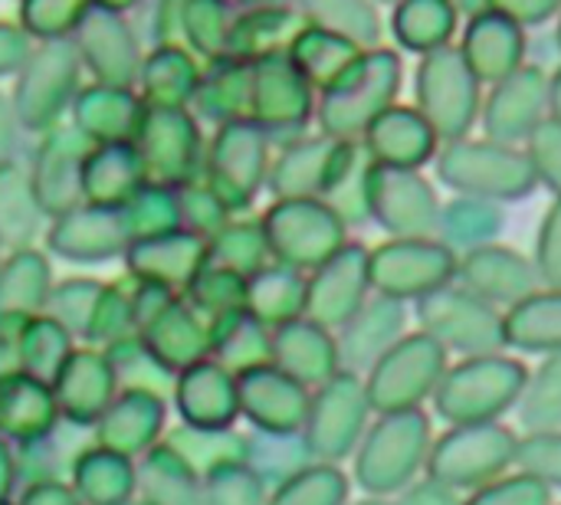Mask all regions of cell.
I'll use <instances>...</instances> for the list:
<instances>
[{
    "mask_svg": "<svg viewBox=\"0 0 561 505\" xmlns=\"http://www.w3.org/2000/svg\"><path fill=\"white\" fill-rule=\"evenodd\" d=\"M463 505H552V490L539 483L536 477L513 470L503 473L500 480L467 493Z\"/></svg>",
    "mask_w": 561,
    "mask_h": 505,
    "instance_id": "cell-49",
    "label": "cell"
},
{
    "mask_svg": "<svg viewBox=\"0 0 561 505\" xmlns=\"http://www.w3.org/2000/svg\"><path fill=\"white\" fill-rule=\"evenodd\" d=\"M526 381V361L506 352L473 355L447 368L431 404L437 417L447 424H490L516 411Z\"/></svg>",
    "mask_w": 561,
    "mask_h": 505,
    "instance_id": "cell-3",
    "label": "cell"
},
{
    "mask_svg": "<svg viewBox=\"0 0 561 505\" xmlns=\"http://www.w3.org/2000/svg\"><path fill=\"white\" fill-rule=\"evenodd\" d=\"M457 49L463 53L477 79L483 85H493L526 62V26L486 7L467 16Z\"/></svg>",
    "mask_w": 561,
    "mask_h": 505,
    "instance_id": "cell-21",
    "label": "cell"
},
{
    "mask_svg": "<svg viewBox=\"0 0 561 505\" xmlns=\"http://www.w3.org/2000/svg\"><path fill=\"white\" fill-rule=\"evenodd\" d=\"M20 371V355H16V338L0 332V378Z\"/></svg>",
    "mask_w": 561,
    "mask_h": 505,
    "instance_id": "cell-56",
    "label": "cell"
},
{
    "mask_svg": "<svg viewBox=\"0 0 561 505\" xmlns=\"http://www.w3.org/2000/svg\"><path fill=\"white\" fill-rule=\"evenodd\" d=\"M207 243L194 233L161 237L141 250V273L158 283H191L207 266Z\"/></svg>",
    "mask_w": 561,
    "mask_h": 505,
    "instance_id": "cell-42",
    "label": "cell"
},
{
    "mask_svg": "<svg viewBox=\"0 0 561 505\" xmlns=\"http://www.w3.org/2000/svg\"><path fill=\"white\" fill-rule=\"evenodd\" d=\"M450 3L457 7V13H460V16H473V13L486 10V0H450Z\"/></svg>",
    "mask_w": 561,
    "mask_h": 505,
    "instance_id": "cell-58",
    "label": "cell"
},
{
    "mask_svg": "<svg viewBox=\"0 0 561 505\" xmlns=\"http://www.w3.org/2000/svg\"><path fill=\"white\" fill-rule=\"evenodd\" d=\"M247 312L256 315L270 329L302 319L306 315V273L283 266L276 260L266 263L247 279Z\"/></svg>",
    "mask_w": 561,
    "mask_h": 505,
    "instance_id": "cell-33",
    "label": "cell"
},
{
    "mask_svg": "<svg viewBox=\"0 0 561 505\" xmlns=\"http://www.w3.org/2000/svg\"><path fill=\"white\" fill-rule=\"evenodd\" d=\"M191 302L197 312L207 315V322L217 315L247 309V279L210 263L191 279Z\"/></svg>",
    "mask_w": 561,
    "mask_h": 505,
    "instance_id": "cell-46",
    "label": "cell"
},
{
    "mask_svg": "<svg viewBox=\"0 0 561 505\" xmlns=\"http://www.w3.org/2000/svg\"><path fill=\"white\" fill-rule=\"evenodd\" d=\"M457 283L486 299L496 309H513L536 289H542L533 256L506 243H486L457 256Z\"/></svg>",
    "mask_w": 561,
    "mask_h": 505,
    "instance_id": "cell-16",
    "label": "cell"
},
{
    "mask_svg": "<svg viewBox=\"0 0 561 505\" xmlns=\"http://www.w3.org/2000/svg\"><path fill=\"white\" fill-rule=\"evenodd\" d=\"M16 355H20V371L53 385V378L72 355L69 332L59 322H30L16 338Z\"/></svg>",
    "mask_w": 561,
    "mask_h": 505,
    "instance_id": "cell-44",
    "label": "cell"
},
{
    "mask_svg": "<svg viewBox=\"0 0 561 505\" xmlns=\"http://www.w3.org/2000/svg\"><path fill=\"white\" fill-rule=\"evenodd\" d=\"M371 401L365 391V378L355 371H339L332 381L312 391L309 414L302 424V437L319 463H345L358 450L368 424Z\"/></svg>",
    "mask_w": 561,
    "mask_h": 505,
    "instance_id": "cell-10",
    "label": "cell"
},
{
    "mask_svg": "<svg viewBox=\"0 0 561 505\" xmlns=\"http://www.w3.org/2000/svg\"><path fill=\"white\" fill-rule=\"evenodd\" d=\"M434 171L440 184H447L454 194L463 197H483L496 204H516L526 200L539 181L533 174V164L526 158L523 145H506L493 138H460L440 145L434 158Z\"/></svg>",
    "mask_w": 561,
    "mask_h": 505,
    "instance_id": "cell-4",
    "label": "cell"
},
{
    "mask_svg": "<svg viewBox=\"0 0 561 505\" xmlns=\"http://www.w3.org/2000/svg\"><path fill=\"white\" fill-rule=\"evenodd\" d=\"M108 365L115 371L118 391H154L168 394L174 388V375L151 355L141 338H122L108 345Z\"/></svg>",
    "mask_w": 561,
    "mask_h": 505,
    "instance_id": "cell-43",
    "label": "cell"
},
{
    "mask_svg": "<svg viewBox=\"0 0 561 505\" xmlns=\"http://www.w3.org/2000/svg\"><path fill=\"white\" fill-rule=\"evenodd\" d=\"M516 470L536 477L552 493L561 490V431L523 434L516 447Z\"/></svg>",
    "mask_w": 561,
    "mask_h": 505,
    "instance_id": "cell-48",
    "label": "cell"
},
{
    "mask_svg": "<svg viewBox=\"0 0 561 505\" xmlns=\"http://www.w3.org/2000/svg\"><path fill=\"white\" fill-rule=\"evenodd\" d=\"M549 115V72L542 66L523 62L506 79L493 82L483 95L480 125L483 135L506 145H523L536 125Z\"/></svg>",
    "mask_w": 561,
    "mask_h": 505,
    "instance_id": "cell-15",
    "label": "cell"
},
{
    "mask_svg": "<svg viewBox=\"0 0 561 505\" xmlns=\"http://www.w3.org/2000/svg\"><path fill=\"white\" fill-rule=\"evenodd\" d=\"M440 197L424 171L414 168H368V220L378 223L391 240L437 237Z\"/></svg>",
    "mask_w": 561,
    "mask_h": 505,
    "instance_id": "cell-11",
    "label": "cell"
},
{
    "mask_svg": "<svg viewBox=\"0 0 561 505\" xmlns=\"http://www.w3.org/2000/svg\"><path fill=\"white\" fill-rule=\"evenodd\" d=\"M556 43H559V53H561V13H559V26H556Z\"/></svg>",
    "mask_w": 561,
    "mask_h": 505,
    "instance_id": "cell-60",
    "label": "cell"
},
{
    "mask_svg": "<svg viewBox=\"0 0 561 505\" xmlns=\"http://www.w3.org/2000/svg\"><path fill=\"white\" fill-rule=\"evenodd\" d=\"M171 398H174V408L187 427L227 431L240 417L237 375L227 371L214 358H204V361L184 368L174 378Z\"/></svg>",
    "mask_w": 561,
    "mask_h": 505,
    "instance_id": "cell-18",
    "label": "cell"
},
{
    "mask_svg": "<svg viewBox=\"0 0 561 505\" xmlns=\"http://www.w3.org/2000/svg\"><path fill=\"white\" fill-rule=\"evenodd\" d=\"M69 483L85 505H122L138 493V467L131 457L92 444L79 450Z\"/></svg>",
    "mask_w": 561,
    "mask_h": 505,
    "instance_id": "cell-29",
    "label": "cell"
},
{
    "mask_svg": "<svg viewBox=\"0 0 561 505\" xmlns=\"http://www.w3.org/2000/svg\"><path fill=\"white\" fill-rule=\"evenodd\" d=\"M358 141L375 164L414 168V171H424V164H431L440 151V138L431 128V122L414 105H401V102L385 108Z\"/></svg>",
    "mask_w": 561,
    "mask_h": 505,
    "instance_id": "cell-19",
    "label": "cell"
},
{
    "mask_svg": "<svg viewBox=\"0 0 561 505\" xmlns=\"http://www.w3.org/2000/svg\"><path fill=\"white\" fill-rule=\"evenodd\" d=\"M404 82V66L398 49L391 46H368L362 49L348 69L319 89L316 118L319 131L345 141H358L365 128L398 102Z\"/></svg>",
    "mask_w": 561,
    "mask_h": 505,
    "instance_id": "cell-1",
    "label": "cell"
},
{
    "mask_svg": "<svg viewBox=\"0 0 561 505\" xmlns=\"http://www.w3.org/2000/svg\"><path fill=\"white\" fill-rule=\"evenodd\" d=\"M122 505H148V503H141V500H128V503H122Z\"/></svg>",
    "mask_w": 561,
    "mask_h": 505,
    "instance_id": "cell-61",
    "label": "cell"
},
{
    "mask_svg": "<svg viewBox=\"0 0 561 505\" xmlns=\"http://www.w3.org/2000/svg\"><path fill=\"white\" fill-rule=\"evenodd\" d=\"M0 505H16V503H10V500H3V503H0Z\"/></svg>",
    "mask_w": 561,
    "mask_h": 505,
    "instance_id": "cell-63",
    "label": "cell"
},
{
    "mask_svg": "<svg viewBox=\"0 0 561 505\" xmlns=\"http://www.w3.org/2000/svg\"><path fill=\"white\" fill-rule=\"evenodd\" d=\"M53 394L59 404V417L66 424L95 427V421L118 394V381L105 355L72 352L59 368V375L53 378Z\"/></svg>",
    "mask_w": 561,
    "mask_h": 505,
    "instance_id": "cell-24",
    "label": "cell"
},
{
    "mask_svg": "<svg viewBox=\"0 0 561 505\" xmlns=\"http://www.w3.org/2000/svg\"><path fill=\"white\" fill-rule=\"evenodd\" d=\"M210 358L227 371L243 375L273 361V329L247 309L210 319Z\"/></svg>",
    "mask_w": 561,
    "mask_h": 505,
    "instance_id": "cell-31",
    "label": "cell"
},
{
    "mask_svg": "<svg viewBox=\"0 0 561 505\" xmlns=\"http://www.w3.org/2000/svg\"><path fill=\"white\" fill-rule=\"evenodd\" d=\"M404 335H408V302L371 292L368 302L335 332L342 371L365 375Z\"/></svg>",
    "mask_w": 561,
    "mask_h": 505,
    "instance_id": "cell-20",
    "label": "cell"
},
{
    "mask_svg": "<svg viewBox=\"0 0 561 505\" xmlns=\"http://www.w3.org/2000/svg\"><path fill=\"white\" fill-rule=\"evenodd\" d=\"M358 53H362L358 43H352L339 33H329L322 26H312V23H302L299 33L293 36V43L286 46V56L293 59V66L316 89H325L332 79H339Z\"/></svg>",
    "mask_w": 561,
    "mask_h": 505,
    "instance_id": "cell-36",
    "label": "cell"
},
{
    "mask_svg": "<svg viewBox=\"0 0 561 505\" xmlns=\"http://www.w3.org/2000/svg\"><path fill=\"white\" fill-rule=\"evenodd\" d=\"M516 447L519 434L503 421L450 424L440 437H434L424 473L457 493H473L516 470Z\"/></svg>",
    "mask_w": 561,
    "mask_h": 505,
    "instance_id": "cell-5",
    "label": "cell"
},
{
    "mask_svg": "<svg viewBox=\"0 0 561 505\" xmlns=\"http://www.w3.org/2000/svg\"><path fill=\"white\" fill-rule=\"evenodd\" d=\"M138 500L148 505H204V477L164 440L138 457Z\"/></svg>",
    "mask_w": 561,
    "mask_h": 505,
    "instance_id": "cell-30",
    "label": "cell"
},
{
    "mask_svg": "<svg viewBox=\"0 0 561 505\" xmlns=\"http://www.w3.org/2000/svg\"><path fill=\"white\" fill-rule=\"evenodd\" d=\"M204 505H270V486L243 463H227L204 477Z\"/></svg>",
    "mask_w": 561,
    "mask_h": 505,
    "instance_id": "cell-47",
    "label": "cell"
},
{
    "mask_svg": "<svg viewBox=\"0 0 561 505\" xmlns=\"http://www.w3.org/2000/svg\"><path fill=\"white\" fill-rule=\"evenodd\" d=\"M368 276H371V292L398 302H417L421 296L457 279V253L444 246L437 237H421V240L388 237L385 243L368 250Z\"/></svg>",
    "mask_w": 561,
    "mask_h": 505,
    "instance_id": "cell-12",
    "label": "cell"
},
{
    "mask_svg": "<svg viewBox=\"0 0 561 505\" xmlns=\"http://www.w3.org/2000/svg\"><path fill=\"white\" fill-rule=\"evenodd\" d=\"M460 13L450 0H398L391 7V36L408 53L427 56L434 49L454 46Z\"/></svg>",
    "mask_w": 561,
    "mask_h": 505,
    "instance_id": "cell-32",
    "label": "cell"
},
{
    "mask_svg": "<svg viewBox=\"0 0 561 505\" xmlns=\"http://www.w3.org/2000/svg\"><path fill=\"white\" fill-rule=\"evenodd\" d=\"M237 394L240 417H247L253 431L266 434H299L312 401V391L276 365H260L237 375Z\"/></svg>",
    "mask_w": 561,
    "mask_h": 505,
    "instance_id": "cell-17",
    "label": "cell"
},
{
    "mask_svg": "<svg viewBox=\"0 0 561 505\" xmlns=\"http://www.w3.org/2000/svg\"><path fill=\"white\" fill-rule=\"evenodd\" d=\"M506 214L503 204L483 200V197H463L457 194L450 204L440 207V223H437V240L450 246L457 256L486 243H496L503 233Z\"/></svg>",
    "mask_w": 561,
    "mask_h": 505,
    "instance_id": "cell-35",
    "label": "cell"
},
{
    "mask_svg": "<svg viewBox=\"0 0 561 505\" xmlns=\"http://www.w3.org/2000/svg\"><path fill=\"white\" fill-rule=\"evenodd\" d=\"M414 108L431 122L440 145L473 131L483 112V82L454 46L421 56L414 72Z\"/></svg>",
    "mask_w": 561,
    "mask_h": 505,
    "instance_id": "cell-6",
    "label": "cell"
},
{
    "mask_svg": "<svg viewBox=\"0 0 561 505\" xmlns=\"http://www.w3.org/2000/svg\"><path fill=\"white\" fill-rule=\"evenodd\" d=\"M141 342L178 378L184 368L210 358V322H201L194 309L168 302L145 329Z\"/></svg>",
    "mask_w": 561,
    "mask_h": 505,
    "instance_id": "cell-28",
    "label": "cell"
},
{
    "mask_svg": "<svg viewBox=\"0 0 561 505\" xmlns=\"http://www.w3.org/2000/svg\"><path fill=\"white\" fill-rule=\"evenodd\" d=\"M207 250H210L207 260L214 266H224L243 279H250L270 260V243H266L263 223H230L214 237V243H207Z\"/></svg>",
    "mask_w": 561,
    "mask_h": 505,
    "instance_id": "cell-45",
    "label": "cell"
},
{
    "mask_svg": "<svg viewBox=\"0 0 561 505\" xmlns=\"http://www.w3.org/2000/svg\"><path fill=\"white\" fill-rule=\"evenodd\" d=\"M362 141H345L332 135H309L296 138L283 148L270 171V191L276 200L286 197H316L325 200L339 177L362 158Z\"/></svg>",
    "mask_w": 561,
    "mask_h": 505,
    "instance_id": "cell-13",
    "label": "cell"
},
{
    "mask_svg": "<svg viewBox=\"0 0 561 505\" xmlns=\"http://www.w3.org/2000/svg\"><path fill=\"white\" fill-rule=\"evenodd\" d=\"M394 505H463V500H460L457 490H450L440 480H434V477L424 473L404 493H398Z\"/></svg>",
    "mask_w": 561,
    "mask_h": 505,
    "instance_id": "cell-53",
    "label": "cell"
},
{
    "mask_svg": "<svg viewBox=\"0 0 561 505\" xmlns=\"http://www.w3.org/2000/svg\"><path fill=\"white\" fill-rule=\"evenodd\" d=\"M414 315L424 335H431L447 355L473 358L506 352V312L460 286L457 279L421 296Z\"/></svg>",
    "mask_w": 561,
    "mask_h": 505,
    "instance_id": "cell-7",
    "label": "cell"
},
{
    "mask_svg": "<svg viewBox=\"0 0 561 505\" xmlns=\"http://www.w3.org/2000/svg\"><path fill=\"white\" fill-rule=\"evenodd\" d=\"M526 158L533 164V174L542 187H549L556 197H561V122L559 118H542L536 131L523 141Z\"/></svg>",
    "mask_w": 561,
    "mask_h": 505,
    "instance_id": "cell-50",
    "label": "cell"
},
{
    "mask_svg": "<svg viewBox=\"0 0 561 505\" xmlns=\"http://www.w3.org/2000/svg\"><path fill=\"white\" fill-rule=\"evenodd\" d=\"M375 3H388V7H394L398 0H375Z\"/></svg>",
    "mask_w": 561,
    "mask_h": 505,
    "instance_id": "cell-62",
    "label": "cell"
},
{
    "mask_svg": "<svg viewBox=\"0 0 561 505\" xmlns=\"http://www.w3.org/2000/svg\"><path fill=\"white\" fill-rule=\"evenodd\" d=\"M302 20L345 36L362 49L381 46V33H385L375 0H302Z\"/></svg>",
    "mask_w": 561,
    "mask_h": 505,
    "instance_id": "cell-37",
    "label": "cell"
},
{
    "mask_svg": "<svg viewBox=\"0 0 561 505\" xmlns=\"http://www.w3.org/2000/svg\"><path fill=\"white\" fill-rule=\"evenodd\" d=\"M309 463H316V457H312L302 431L299 434H266V431H253L247 437V467L270 490L279 486V483H286L289 477H296Z\"/></svg>",
    "mask_w": 561,
    "mask_h": 505,
    "instance_id": "cell-38",
    "label": "cell"
},
{
    "mask_svg": "<svg viewBox=\"0 0 561 505\" xmlns=\"http://www.w3.org/2000/svg\"><path fill=\"white\" fill-rule=\"evenodd\" d=\"M549 118L561 122V66L549 76Z\"/></svg>",
    "mask_w": 561,
    "mask_h": 505,
    "instance_id": "cell-57",
    "label": "cell"
},
{
    "mask_svg": "<svg viewBox=\"0 0 561 505\" xmlns=\"http://www.w3.org/2000/svg\"><path fill=\"white\" fill-rule=\"evenodd\" d=\"M16 505H85V503L76 496L72 483H66V480H39V483H26V486L20 490V500H16Z\"/></svg>",
    "mask_w": 561,
    "mask_h": 505,
    "instance_id": "cell-54",
    "label": "cell"
},
{
    "mask_svg": "<svg viewBox=\"0 0 561 505\" xmlns=\"http://www.w3.org/2000/svg\"><path fill=\"white\" fill-rule=\"evenodd\" d=\"M250 95L266 128H302L316 108V85L293 66L286 53L266 56L260 62Z\"/></svg>",
    "mask_w": 561,
    "mask_h": 505,
    "instance_id": "cell-25",
    "label": "cell"
},
{
    "mask_svg": "<svg viewBox=\"0 0 561 505\" xmlns=\"http://www.w3.org/2000/svg\"><path fill=\"white\" fill-rule=\"evenodd\" d=\"M352 480L339 463H309L286 483L270 490V505H348Z\"/></svg>",
    "mask_w": 561,
    "mask_h": 505,
    "instance_id": "cell-41",
    "label": "cell"
},
{
    "mask_svg": "<svg viewBox=\"0 0 561 505\" xmlns=\"http://www.w3.org/2000/svg\"><path fill=\"white\" fill-rule=\"evenodd\" d=\"M348 505H394V500H378V496H365L362 503H348Z\"/></svg>",
    "mask_w": 561,
    "mask_h": 505,
    "instance_id": "cell-59",
    "label": "cell"
},
{
    "mask_svg": "<svg viewBox=\"0 0 561 505\" xmlns=\"http://www.w3.org/2000/svg\"><path fill=\"white\" fill-rule=\"evenodd\" d=\"M168 401L154 391H118L95 421V444L138 460L164 437Z\"/></svg>",
    "mask_w": 561,
    "mask_h": 505,
    "instance_id": "cell-22",
    "label": "cell"
},
{
    "mask_svg": "<svg viewBox=\"0 0 561 505\" xmlns=\"http://www.w3.org/2000/svg\"><path fill=\"white\" fill-rule=\"evenodd\" d=\"M450 355L424 332H408L391 352H385L362 378L375 414L421 411L434 401Z\"/></svg>",
    "mask_w": 561,
    "mask_h": 505,
    "instance_id": "cell-8",
    "label": "cell"
},
{
    "mask_svg": "<svg viewBox=\"0 0 561 505\" xmlns=\"http://www.w3.org/2000/svg\"><path fill=\"white\" fill-rule=\"evenodd\" d=\"M16 483H20V477H16V450L10 447V440L0 437V503L10 500Z\"/></svg>",
    "mask_w": 561,
    "mask_h": 505,
    "instance_id": "cell-55",
    "label": "cell"
},
{
    "mask_svg": "<svg viewBox=\"0 0 561 505\" xmlns=\"http://www.w3.org/2000/svg\"><path fill=\"white\" fill-rule=\"evenodd\" d=\"M270 256L299 273H312L348 243V223L316 197L276 200L263 217Z\"/></svg>",
    "mask_w": 561,
    "mask_h": 505,
    "instance_id": "cell-9",
    "label": "cell"
},
{
    "mask_svg": "<svg viewBox=\"0 0 561 505\" xmlns=\"http://www.w3.org/2000/svg\"><path fill=\"white\" fill-rule=\"evenodd\" d=\"M371 296L368 250L362 243H345L322 266L306 273V319L339 332Z\"/></svg>",
    "mask_w": 561,
    "mask_h": 505,
    "instance_id": "cell-14",
    "label": "cell"
},
{
    "mask_svg": "<svg viewBox=\"0 0 561 505\" xmlns=\"http://www.w3.org/2000/svg\"><path fill=\"white\" fill-rule=\"evenodd\" d=\"M506 348L526 355L561 352V289H536L506 309Z\"/></svg>",
    "mask_w": 561,
    "mask_h": 505,
    "instance_id": "cell-34",
    "label": "cell"
},
{
    "mask_svg": "<svg viewBox=\"0 0 561 505\" xmlns=\"http://www.w3.org/2000/svg\"><path fill=\"white\" fill-rule=\"evenodd\" d=\"M59 404L49 381L26 371L0 378V437L10 444H30L59 427Z\"/></svg>",
    "mask_w": 561,
    "mask_h": 505,
    "instance_id": "cell-27",
    "label": "cell"
},
{
    "mask_svg": "<svg viewBox=\"0 0 561 505\" xmlns=\"http://www.w3.org/2000/svg\"><path fill=\"white\" fill-rule=\"evenodd\" d=\"M279 371L306 385L309 391L322 388L342 371L339 342L335 332L312 322V319H293L279 329H273V361Z\"/></svg>",
    "mask_w": 561,
    "mask_h": 505,
    "instance_id": "cell-23",
    "label": "cell"
},
{
    "mask_svg": "<svg viewBox=\"0 0 561 505\" xmlns=\"http://www.w3.org/2000/svg\"><path fill=\"white\" fill-rule=\"evenodd\" d=\"M164 444L184 457L201 477L227 467V463H243L247 460V437L237 434L233 427L227 431H207V427H187L181 424L164 437Z\"/></svg>",
    "mask_w": 561,
    "mask_h": 505,
    "instance_id": "cell-39",
    "label": "cell"
},
{
    "mask_svg": "<svg viewBox=\"0 0 561 505\" xmlns=\"http://www.w3.org/2000/svg\"><path fill=\"white\" fill-rule=\"evenodd\" d=\"M434 427L427 411L375 414L358 450L352 454V480L365 496L394 500L427 467Z\"/></svg>",
    "mask_w": 561,
    "mask_h": 505,
    "instance_id": "cell-2",
    "label": "cell"
},
{
    "mask_svg": "<svg viewBox=\"0 0 561 505\" xmlns=\"http://www.w3.org/2000/svg\"><path fill=\"white\" fill-rule=\"evenodd\" d=\"M516 414L526 434L561 431V352L542 355V361L529 371Z\"/></svg>",
    "mask_w": 561,
    "mask_h": 505,
    "instance_id": "cell-40",
    "label": "cell"
},
{
    "mask_svg": "<svg viewBox=\"0 0 561 505\" xmlns=\"http://www.w3.org/2000/svg\"><path fill=\"white\" fill-rule=\"evenodd\" d=\"M266 177V138L253 125H233L224 131L214 158V194L227 210L247 207Z\"/></svg>",
    "mask_w": 561,
    "mask_h": 505,
    "instance_id": "cell-26",
    "label": "cell"
},
{
    "mask_svg": "<svg viewBox=\"0 0 561 505\" xmlns=\"http://www.w3.org/2000/svg\"><path fill=\"white\" fill-rule=\"evenodd\" d=\"M486 7L516 20L519 26H542L561 13V0H486Z\"/></svg>",
    "mask_w": 561,
    "mask_h": 505,
    "instance_id": "cell-52",
    "label": "cell"
},
{
    "mask_svg": "<svg viewBox=\"0 0 561 505\" xmlns=\"http://www.w3.org/2000/svg\"><path fill=\"white\" fill-rule=\"evenodd\" d=\"M533 263L539 269L542 286L561 289V197H556L539 223V237H536V253Z\"/></svg>",
    "mask_w": 561,
    "mask_h": 505,
    "instance_id": "cell-51",
    "label": "cell"
}]
</instances>
